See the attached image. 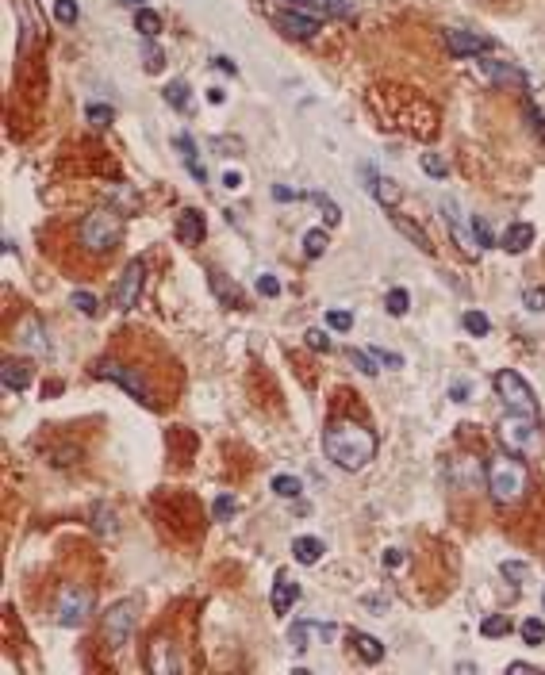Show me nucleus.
<instances>
[{"instance_id": "f257e3e1", "label": "nucleus", "mask_w": 545, "mask_h": 675, "mask_svg": "<svg viewBox=\"0 0 545 675\" xmlns=\"http://www.w3.org/2000/svg\"><path fill=\"white\" fill-rule=\"evenodd\" d=\"M323 453L338 468L357 472L377 457V437H373V430H365L361 422H331L323 434Z\"/></svg>"}, {"instance_id": "f03ea898", "label": "nucleus", "mask_w": 545, "mask_h": 675, "mask_svg": "<svg viewBox=\"0 0 545 675\" xmlns=\"http://www.w3.org/2000/svg\"><path fill=\"white\" fill-rule=\"evenodd\" d=\"M526 488H530V472H526V464L519 461V453H507V457H495L488 464V491H492V499L507 507V503H519L526 495Z\"/></svg>"}, {"instance_id": "7ed1b4c3", "label": "nucleus", "mask_w": 545, "mask_h": 675, "mask_svg": "<svg viewBox=\"0 0 545 675\" xmlns=\"http://www.w3.org/2000/svg\"><path fill=\"white\" fill-rule=\"evenodd\" d=\"M500 437L507 445V453H519V457H538L541 453V434H538V422L534 415H507L500 422Z\"/></svg>"}, {"instance_id": "20e7f679", "label": "nucleus", "mask_w": 545, "mask_h": 675, "mask_svg": "<svg viewBox=\"0 0 545 675\" xmlns=\"http://www.w3.org/2000/svg\"><path fill=\"white\" fill-rule=\"evenodd\" d=\"M119 234H123V223H119L116 212H92V215L81 223V242L89 246L92 253L111 250V246L119 242Z\"/></svg>"}, {"instance_id": "39448f33", "label": "nucleus", "mask_w": 545, "mask_h": 675, "mask_svg": "<svg viewBox=\"0 0 545 675\" xmlns=\"http://www.w3.org/2000/svg\"><path fill=\"white\" fill-rule=\"evenodd\" d=\"M135 618H138V603H135V598H119L116 606H108V614H104V641L111 644V649H123V644L131 641Z\"/></svg>"}, {"instance_id": "423d86ee", "label": "nucleus", "mask_w": 545, "mask_h": 675, "mask_svg": "<svg viewBox=\"0 0 545 675\" xmlns=\"http://www.w3.org/2000/svg\"><path fill=\"white\" fill-rule=\"evenodd\" d=\"M495 395L503 399L511 411H519V415H534V392H530V384L514 373V368H500L495 373Z\"/></svg>"}, {"instance_id": "0eeeda50", "label": "nucleus", "mask_w": 545, "mask_h": 675, "mask_svg": "<svg viewBox=\"0 0 545 675\" xmlns=\"http://www.w3.org/2000/svg\"><path fill=\"white\" fill-rule=\"evenodd\" d=\"M92 373L97 376H104V380H116L119 388H123V392H131L138 399V403H154V399H150V388H146V380H143V373H138V368H131V365H119V361H97V368H92Z\"/></svg>"}, {"instance_id": "6e6552de", "label": "nucleus", "mask_w": 545, "mask_h": 675, "mask_svg": "<svg viewBox=\"0 0 545 675\" xmlns=\"http://www.w3.org/2000/svg\"><path fill=\"white\" fill-rule=\"evenodd\" d=\"M272 4L304 12L312 20H350L353 16V0H272Z\"/></svg>"}, {"instance_id": "1a4fd4ad", "label": "nucleus", "mask_w": 545, "mask_h": 675, "mask_svg": "<svg viewBox=\"0 0 545 675\" xmlns=\"http://www.w3.org/2000/svg\"><path fill=\"white\" fill-rule=\"evenodd\" d=\"M89 614H92V591H84V587H65L62 603H58V625L77 630V625L89 622Z\"/></svg>"}, {"instance_id": "9d476101", "label": "nucleus", "mask_w": 545, "mask_h": 675, "mask_svg": "<svg viewBox=\"0 0 545 675\" xmlns=\"http://www.w3.org/2000/svg\"><path fill=\"white\" fill-rule=\"evenodd\" d=\"M269 20L277 23L288 39H315V31H319V20H312V16H304V12H292V8H280V4H272Z\"/></svg>"}, {"instance_id": "9b49d317", "label": "nucleus", "mask_w": 545, "mask_h": 675, "mask_svg": "<svg viewBox=\"0 0 545 675\" xmlns=\"http://www.w3.org/2000/svg\"><path fill=\"white\" fill-rule=\"evenodd\" d=\"M143 280H146V265H143V261H131L127 269H123V277H119V284H116V307H119V311L138 307Z\"/></svg>"}, {"instance_id": "f8f14e48", "label": "nucleus", "mask_w": 545, "mask_h": 675, "mask_svg": "<svg viewBox=\"0 0 545 675\" xmlns=\"http://www.w3.org/2000/svg\"><path fill=\"white\" fill-rule=\"evenodd\" d=\"M331 637H334L331 622H292V630H288V644H292V652H307V649H315V644L331 641Z\"/></svg>"}, {"instance_id": "ddd939ff", "label": "nucleus", "mask_w": 545, "mask_h": 675, "mask_svg": "<svg viewBox=\"0 0 545 675\" xmlns=\"http://www.w3.org/2000/svg\"><path fill=\"white\" fill-rule=\"evenodd\" d=\"M495 39H488V35H476V31H446V50L453 54V58H476V54L492 50Z\"/></svg>"}, {"instance_id": "4468645a", "label": "nucleus", "mask_w": 545, "mask_h": 675, "mask_svg": "<svg viewBox=\"0 0 545 675\" xmlns=\"http://www.w3.org/2000/svg\"><path fill=\"white\" fill-rule=\"evenodd\" d=\"M204 231H208V223H204V215L196 212V207H185V212L177 215V238L185 246H200Z\"/></svg>"}, {"instance_id": "2eb2a0df", "label": "nucleus", "mask_w": 545, "mask_h": 675, "mask_svg": "<svg viewBox=\"0 0 545 675\" xmlns=\"http://www.w3.org/2000/svg\"><path fill=\"white\" fill-rule=\"evenodd\" d=\"M296 603H299V583H296V579H288V576H280L277 583H272V610L288 614Z\"/></svg>"}, {"instance_id": "dca6fc26", "label": "nucleus", "mask_w": 545, "mask_h": 675, "mask_svg": "<svg viewBox=\"0 0 545 675\" xmlns=\"http://www.w3.org/2000/svg\"><path fill=\"white\" fill-rule=\"evenodd\" d=\"M500 246L507 253H526L534 246V226L530 223H514V226H507L503 231V238H500Z\"/></svg>"}, {"instance_id": "f3484780", "label": "nucleus", "mask_w": 545, "mask_h": 675, "mask_svg": "<svg viewBox=\"0 0 545 675\" xmlns=\"http://www.w3.org/2000/svg\"><path fill=\"white\" fill-rule=\"evenodd\" d=\"M150 671H158V675L181 671V660L173 656V649H169V641H154V644H150Z\"/></svg>"}, {"instance_id": "a211bd4d", "label": "nucleus", "mask_w": 545, "mask_h": 675, "mask_svg": "<svg viewBox=\"0 0 545 675\" xmlns=\"http://www.w3.org/2000/svg\"><path fill=\"white\" fill-rule=\"evenodd\" d=\"M480 70L500 84H519V89H526V73L514 70V65H507V62H480Z\"/></svg>"}, {"instance_id": "6ab92c4d", "label": "nucleus", "mask_w": 545, "mask_h": 675, "mask_svg": "<svg viewBox=\"0 0 545 675\" xmlns=\"http://www.w3.org/2000/svg\"><path fill=\"white\" fill-rule=\"evenodd\" d=\"M4 392H23L27 384H31V368L23 365V361H4Z\"/></svg>"}, {"instance_id": "aec40b11", "label": "nucleus", "mask_w": 545, "mask_h": 675, "mask_svg": "<svg viewBox=\"0 0 545 675\" xmlns=\"http://www.w3.org/2000/svg\"><path fill=\"white\" fill-rule=\"evenodd\" d=\"M350 641H353V649H357V656H361L365 664H380V660H384V644L377 641V637H369V633H350Z\"/></svg>"}, {"instance_id": "412c9836", "label": "nucleus", "mask_w": 545, "mask_h": 675, "mask_svg": "<svg viewBox=\"0 0 545 675\" xmlns=\"http://www.w3.org/2000/svg\"><path fill=\"white\" fill-rule=\"evenodd\" d=\"M323 553H326V545L319 537H296L292 541V556L299 560V564H319Z\"/></svg>"}, {"instance_id": "4be33fe9", "label": "nucleus", "mask_w": 545, "mask_h": 675, "mask_svg": "<svg viewBox=\"0 0 545 675\" xmlns=\"http://www.w3.org/2000/svg\"><path fill=\"white\" fill-rule=\"evenodd\" d=\"M365 177L373 180V196L380 199L384 207H396V199H400V188H396V180H388V177H373V169H365Z\"/></svg>"}, {"instance_id": "5701e85b", "label": "nucleus", "mask_w": 545, "mask_h": 675, "mask_svg": "<svg viewBox=\"0 0 545 675\" xmlns=\"http://www.w3.org/2000/svg\"><path fill=\"white\" fill-rule=\"evenodd\" d=\"M173 146L181 150V158H185V165H189V173H192L196 180H200V185H204V180H208V173H204V165H200V161H196L192 138H189V135H177V138H173Z\"/></svg>"}, {"instance_id": "b1692460", "label": "nucleus", "mask_w": 545, "mask_h": 675, "mask_svg": "<svg viewBox=\"0 0 545 675\" xmlns=\"http://www.w3.org/2000/svg\"><path fill=\"white\" fill-rule=\"evenodd\" d=\"M392 223H396V226H400V234H407V238L415 242L422 253H434V246H430V238H426V234H422V226L407 223V219H403V215H392Z\"/></svg>"}, {"instance_id": "393cba45", "label": "nucleus", "mask_w": 545, "mask_h": 675, "mask_svg": "<svg viewBox=\"0 0 545 675\" xmlns=\"http://www.w3.org/2000/svg\"><path fill=\"white\" fill-rule=\"evenodd\" d=\"M135 27H138V35H146V39H154V35L162 31V16H158L154 8H138V16H135Z\"/></svg>"}, {"instance_id": "a878e982", "label": "nucleus", "mask_w": 545, "mask_h": 675, "mask_svg": "<svg viewBox=\"0 0 545 675\" xmlns=\"http://www.w3.org/2000/svg\"><path fill=\"white\" fill-rule=\"evenodd\" d=\"M23 346L27 349H35V353H50V341H43V330H39V322H23Z\"/></svg>"}, {"instance_id": "bb28decb", "label": "nucleus", "mask_w": 545, "mask_h": 675, "mask_svg": "<svg viewBox=\"0 0 545 675\" xmlns=\"http://www.w3.org/2000/svg\"><path fill=\"white\" fill-rule=\"evenodd\" d=\"M307 199H312V204L319 207V212H323V219H326V223H338V219H342V212H338V204H334V199L331 196H326V192H307Z\"/></svg>"}, {"instance_id": "cd10ccee", "label": "nucleus", "mask_w": 545, "mask_h": 675, "mask_svg": "<svg viewBox=\"0 0 545 675\" xmlns=\"http://www.w3.org/2000/svg\"><path fill=\"white\" fill-rule=\"evenodd\" d=\"M473 242H476V250H488V246H495V234H492V226H488V219H484V215H473Z\"/></svg>"}, {"instance_id": "c85d7f7f", "label": "nucleus", "mask_w": 545, "mask_h": 675, "mask_svg": "<svg viewBox=\"0 0 545 675\" xmlns=\"http://www.w3.org/2000/svg\"><path fill=\"white\" fill-rule=\"evenodd\" d=\"M465 330H468V334H473V338H484L488 334V330H492V322H488V315H484V311H465Z\"/></svg>"}, {"instance_id": "c756f323", "label": "nucleus", "mask_w": 545, "mask_h": 675, "mask_svg": "<svg viewBox=\"0 0 545 675\" xmlns=\"http://www.w3.org/2000/svg\"><path fill=\"white\" fill-rule=\"evenodd\" d=\"M323 250H326V234L323 231H319V226H315V231H307L304 234V258H323Z\"/></svg>"}, {"instance_id": "7c9ffc66", "label": "nucleus", "mask_w": 545, "mask_h": 675, "mask_svg": "<svg viewBox=\"0 0 545 675\" xmlns=\"http://www.w3.org/2000/svg\"><path fill=\"white\" fill-rule=\"evenodd\" d=\"M480 633L484 637H507L511 633V622H507V614H492V618L480 622Z\"/></svg>"}, {"instance_id": "2f4dec72", "label": "nucleus", "mask_w": 545, "mask_h": 675, "mask_svg": "<svg viewBox=\"0 0 545 675\" xmlns=\"http://www.w3.org/2000/svg\"><path fill=\"white\" fill-rule=\"evenodd\" d=\"M384 307H388V315H407V307H411V296H407V292H403V288H392L388 292V300H384Z\"/></svg>"}, {"instance_id": "473e14b6", "label": "nucleus", "mask_w": 545, "mask_h": 675, "mask_svg": "<svg viewBox=\"0 0 545 675\" xmlns=\"http://www.w3.org/2000/svg\"><path fill=\"white\" fill-rule=\"evenodd\" d=\"M165 100L169 104H173V108H189V84H185V81H169L165 84Z\"/></svg>"}, {"instance_id": "72a5a7b5", "label": "nucleus", "mask_w": 545, "mask_h": 675, "mask_svg": "<svg viewBox=\"0 0 545 675\" xmlns=\"http://www.w3.org/2000/svg\"><path fill=\"white\" fill-rule=\"evenodd\" d=\"M519 633H522L526 644H541V641H545V622H541V618H526Z\"/></svg>"}, {"instance_id": "f704fd0d", "label": "nucleus", "mask_w": 545, "mask_h": 675, "mask_svg": "<svg viewBox=\"0 0 545 675\" xmlns=\"http://www.w3.org/2000/svg\"><path fill=\"white\" fill-rule=\"evenodd\" d=\"M350 361H353V368H361L365 376H377V373H380V361L373 357V353H361V349H350Z\"/></svg>"}, {"instance_id": "c9c22d12", "label": "nucleus", "mask_w": 545, "mask_h": 675, "mask_svg": "<svg viewBox=\"0 0 545 675\" xmlns=\"http://www.w3.org/2000/svg\"><path fill=\"white\" fill-rule=\"evenodd\" d=\"M269 488L277 491L280 499H296V495H299V480H296V476H272Z\"/></svg>"}, {"instance_id": "e433bc0d", "label": "nucleus", "mask_w": 545, "mask_h": 675, "mask_svg": "<svg viewBox=\"0 0 545 675\" xmlns=\"http://www.w3.org/2000/svg\"><path fill=\"white\" fill-rule=\"evenodd\" d=\"M54 20L58 23H77V0H54Z\"/></svg>"}, {"instance_id": "4c0bfd02", "label": "nucleus", "mask_w": 545, "mask_h": 675, "mask_svg": "<svg viewBox=\"0 0 545 675\" xmlns=\"http://www.w3.org/2000/svg\"><path fill=\"white\" fill-rule=\"evenodd\" d=\"M326 326L338 330V334H346V330H353V315H350V311H342V307H334L331 315H326Z\"/></svg>"}, {"instance_id": "58836bf2", "label": "nucleus", "mask_w": 545, "mask_h": 675, "mask_svg": "<svg viewBox=\"0 0 545 675\" xmlns=\"http://www.w3.org/2000/svg\"><path fill=\"white\" fill-rule=\"evenodd\" d=\"M70 303L81 311V315H89V319L100 311V307H97V296H92V292H73V300H70Z\"/></svg>"}, {"instance_id": "ea45409f", "label": "nucleus", "mask_w": 545, "mask_h": 675, "mask_svg": "<svg viewBox=\"0 0 545 675\" xmlns=\"http://www.w3.org/2000/svg\"><path fill=\"white\" fill-rule=\"evenodd\" d=\"M258 292H261L265 300H277V296H280V280L272 277V273H261V277H258Z\"/></svg>"}, {"instance_id": "a19ab883", "label": "nucleus", "mask_w": 545, "mask_h": 675, "mask_svg": "<svg viewBox=\"0 0 545 675\" xmlns=\"http://www.w3.org/2000/svg\"><path fill=\"white\" fill-rule=\"evenodd\" d=\"M422 169H426V173L430 177H446V158H441V154H422Z\"/></svg>"}, {"instance_id": "79ce46f5", "label": "nucleus", "mask_w": 545, "mask_h": 675, "mask_svg": "<svg viewBox=\"0 0 545 675\" xmlns=\"http://www.w3.org/2000/svg\"><path fill=\"white\" fill-rule=\"evenodd\" d=\"M211 510H215V518H219V522H227V518L234 515V510H238V503H234V495H219Z\"/></svg>"}, {"instance_id": "37998d69", "label": "nucleus", "mask_w": 545, "mask_h": 675, "mask_svg": "<svg viewBox=\"0 0 545 675\" xmlns=\"http://www.w3.org/2000/svg\"><path fill=\"white\" fill-rule=\"evenodd\" d=\"M522 303H526V311H545V288H526Z\"/></svg>"}, {"instance_id": "c03bdc74", "label": "nucleus", "mask_w": 545, "mask_h": 675, "mask_svg": "<svg viewBox=\"0 0 545 675\" xmlns=\"http://www.w3.org/2000/svg\"><path fill=\"white\" fill-rule=\"evenodd\" d=\"M500 572H503L507 579H514V583H522V579H526V564H514V560H503V564H500Z\"/></svg>"}, {"instance_id": "a18cd8bd", "label": "nucleus", "mask_w": 545, "mask_h": 675, "mask_svg": "<svg viewBox=\"0 0 545 675\" xmlns=\"http://www.w3.org/2000/svg\"><path fill=\"white\" fill-rule=\"evenodd\" d=\"M369 353L377 357L380 365H388V368H403V357H400V353H388V349H380V346H377V349H369Z\"/></svg>"}, {"instance_id": "49530a36", "label": "nucleus", "mask_w": 545, "mask_h": 675, "mask_svg": "<svg viewBox=\"0 0 545 675\" xmlns=\"http://www.w3.org/2000/svg\"><path fill=\"white\" fill-rule=\"evenodd\" d=\"M272 199H277V204H288V199H304V192H296V188H288V185H272Z\"/></svg>"}, {"instance_id": "de8ad7c7", "label": "nucleus", "mask_w": 545, "mask_h": 675, "mask_svg": "<svg viewBox=\"0 0 545 675\" xmlns=\"http://www.w3.org/2000/svg\"><path fill=\"white\" fill-rule=\"evenodd\" d=\"M84 116H89L92 123H108V119H111V108H104V104H89V108H84Z\"/></svg>"}, {"instance_id": "09e8293b", "label": "nucleus", "mask_w": 545, "mask_h": 675, "mask_svg": "<svg viewBox=\"0 0 545 675\" xmlns=\"http://www.w3.org/2000/svg\"><path fill=\"white\" fill-rule=\"evenodd\" d=\"M307 346H312V349H323V353H326V349H331V338H326L323 334V330H307Z\"/></svg>"}, {"instance_id": "8fccbe9b", "label": "nucleus", "mask_w": 545, "mask_h": 675, "mask_svg": "<svg viewBox=\"0 0 545 675\" xmlns=\"http://www.w3.org/2000/svg\"><path fill=\"white\" fill-rule=\"evenodd\" d=\"M526 116H530V123H534V135H538V138H541V146H545V116H541V111H534L530 104H526Z\"/></svg>"}, {"instance_id": "3c124183", "label": "nucleus", "mask_w": 545, "mask_h": 675, "mask_svg": "<svg viewBox=\"0 0 545 675\" xmlns=\"http://www.w3.org/2000/svg\"><path fill=\"white\" fill-rule=\"evenodd\" d=\"M223 188H231V192H234V188H242V173H231V169H227V173H223Z\"/></svg>"}, {"instance_id": "603ef678", "label": "nucleus", "mask_w": 545, "mask_h": 675, "mask_svg": "<svg viewBox=\"0 0 545 675\" xmlns=\"http://www.w3.org/2000/svg\"><path fill=\"white\" fill-rule=\"evenodd\" d=\"M384 564H388V568H400V564H403V553H400V549H388V553H384Z\"/></svg>"}, {"instance_id": "864d4df0", "label": "nucleus", "mask_w": 545, "mask_h": 675, "mask_svg": "<svg viewBox=\"0 0 545 675\" xmlns=\"http://www.w3.org/2000/svg\"><path fill=\"white\" fill-rule=\"evenodd\" d=\"M146 70H150V73L162 70V54H158V50H150V54H146Z\"/></svg>"}, {"instance_id": "5fc2aeb1", "label": "nucleus", "mask_w": 545, "mask_h": 675, "mask_svg": "<svg viewBox=\"0 0 545 675\" xmlns=\"http://www.w3.org/2000/svg\"><path fill=\"white\" fill-rule=\"evenodd\" d=\"M215 70H223V73H231V77H234V73H238V65H234L231 58H215Z\"/></svg>"}, {"instance_id": "6e6d98bb", "label": "nucleus", "mask_w": 545, "mask_h": 675, "mask_svg": "<svg viewBox=\"0 0 545 675\" xmlns=\"http://www.w3.org/2000/svg\"><path fill=\"white\" fill-rule=\"evenodd\" d=\"M208 100H211V104H223V100H227V92H223V89H208Z\"/></svg>"}, {"instance_id": "4d7b16f0", "label": "nucleus", "mask_w": 545, "mask_h": 675, "mask_svg": "<svg viewBox=\"0 0 545 675\" xmlns=\"http://www.w3.org/2000/svg\"><path fill=\"white\" fill-rule=\"evenodd\" d=\"M507 671H530V675H541L538 668H530V664H511V668H507Z\"/></svg>"}, {"instance_id": "13d9d810", "label": "nucleus", "mask_w": 545, "mask_h": 675, "mask_svg": "<svg viewBox=\"0 0 545 675\" xmlns=\"http://www.w3.org/2000/svg\"><path fill=\"white\" fill-rule=\"evenodd\" d=\"M465 395H468V388H465V384H453V399H457V403H465Z\"/></svg>"}, {"instance_id": "bf43d9fd", "label": "nucleus", "mask_w": 545, "mask_h": 675, "mask_svg": "<svg viewBox=\"0 0 545 675\" xmlns=\"http://www.w3.org/2000/svg\"><path fill=\"white\" fill-rule=\"evenodd\" d=\"M123 4H138V0H123Z\"/></svg>"}]
</instances>
